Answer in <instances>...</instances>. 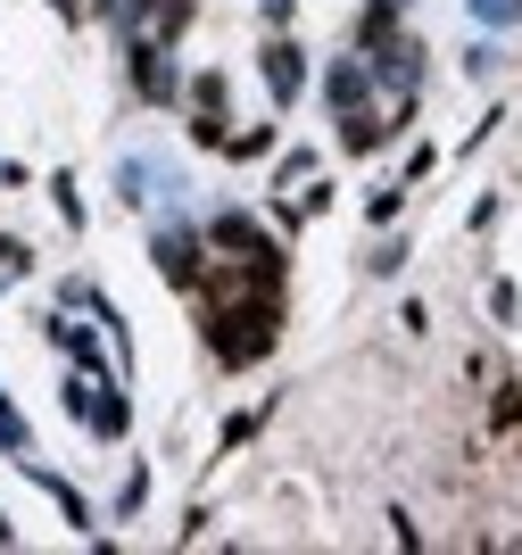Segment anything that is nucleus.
I'll list each match as a JSON object with an SVG mask.
<instances>
[{
    "label": "nucleus",
    "mask_w": 522,
    "mask_h": 555,
    "mask_svg": "<svg viewBox=\"0 0 522 555\" xmlns=\"http://www.w3.org/2000/svg\"><path fill=\"white\" fill-rule=\"evenodd\" d=\"M109 17L125 25V50H175L191 25V0H109Z\"/></svg>",
    "instance_id": "f257e3e1"
},
{
    "label": "nucleus",
    "mask_w": 522,
    "mask_h": 555,
    "mask_svg": "<svg viewBox=\"0 0 522 555\" xmlns=\"http://www.w3.org/2000/svg\"><path fill=\"white\" fill-rule=\"evenodd\" d=\"M266 92H273V108H291V100L307 92V50L282 42V34L266 42Z\"/></svg>",
    "instance_id": "f03ea898"
},
{
    "label": "nucleus",
    "mask_w": 522,
    "mask_h": 555,
    "mask_svg": "<svg viewBox=\"0 0 522 555\" xmlns=\"http://www.w3.org/2000/svg\"><path fill=\"white\" fill-rule=\"evenodd\" d=\"M200 266H207V249H200V232H182V224H166V232H158V274L175 282V291H191V282H200Z\"/></svg>",
    "instance_id": "7ed1b4c3"
},
{
    "label": "nucleus",
    "mask_w": 522,
    "mask_h": 555,
    "mask_svg": "<svg viewBox=\"0 0 522 555\" xmlns=\"http://www.w3.org/2000/svg\"><path fill=\"white\" fill-rule=\"evenodd\" d=\"M191 141H200V150H225V75H200V83H191Z\"/></svg>",
    "instance_id": "20e7f679"
},
{
    "label": "nucleus",
    "mask_w": 522,
    "mask_h": 555,
    "mask_svg": "<svg viewBox=\"0 0 522 555\" xmlns=\"http://www.w3.org/2000/svg\"><path fill=\"white\" fill-rule=\"evenodd\" d=\"M133 92H141V100H158V108H175L182 75H175V59H166V50H133Z\"/></svg>",
    "instance_id": "39448f33"
},
{
    "label": "nucleus",
    "mask_w": 522,
    "mask_h": 555,
    "mask_svg": "<svg viewBox=\"0 0 522 555\" xmlns=\"http://www.w3.org/2000/svg\"><path fill=\"white\" fill-rule=\"evenodd\" d=\"M50 340L67 348V357H75V365H84V373H100V340H91L84 324H67V315H50Z\"/></svg>",
    "instance_id": "423d86ee"
},
{
    "label": "nucleus",
    "mask_w": 522,
    "mask_h": 555,
    "mask_svg": "<svg viewBox=\"0 0 522 555\" xmlns=\"http://www.w3.org/2000/svg\"><path fill=\"white\" fill-rule=\"evenodd\" d=\"M225 150H232V158H266V150H273V125H250V133H225Z\"/></svg>",
    "instance_id": "0eeeda50"
},
{
    "label": "nucleus",
    "mask_w": 522,
    "mask_h": 555,
    "mask_svg": "<svg viewBox=\"0 0 522 555\" xmlns=\"http://www.w3.org/2000/svg\"><path fill=\"white\" fill-rule=\"evenodd\" d=\"M0 448L25 464V423H17V406H9V398H0Z\"/></svg>",
    "instance_id": "6e6552de"
},
{
    "label": "nucleus",
    "mask_w": 522,
    "mask_h": 555,
    "mask_svg": "<svg viewBox=\"0 0 522 555\" xmlns=\"http://www.w3.org/2000/svg\"><path fill=\"white\" fill-rule=\"evenodd\" d=\"M50 199H59V216H67V224H84V199H75V175H50Z\"/></svg>",
    "instance_id": "1a4fd4ad"
},
{
    "label": "nucleus",
    "mask_w": 522,
    "mask_h": 555,
    "mask_svg": "<svg viewBox=\"0 0 522 555\" xmlns=\"http://www.w3.org/2000/svg\"><path fill=\"white\" fill-rule=\"evenodd\" d=\"M514 423H522V382H506L498 390V431H514Z\"/></svg>",
    "instance_id": "9d476101"
},
{
    "label": "nucleus",
    "mask_w": 522,
    "mask_h": 555,
    "mask_svg": "<svg viewBox=\"0 0 522 555\" xmlns=\"http://www.w3.org/2000/svg\"><path fill=\"white\" fill-rule=\"evenodd\" d=\"M514 9H522V0H473V17H481V25H514Z\"/></svg>",
    "instance_id": "9b49d317"
},
{
    "label": "nucleus",
    "mask_w": 522,
    "mask_h": 555,
    "mask_svg": "<svg viewBox=\"0 0 522 555\" xmlns=\"http://www.w3.org/2000/svg\"><path fill=\"white\" fill-rule=\"evenodd\" d=\"M0 274H25V241H9V232H0Z\"/></svg>",
    "instance_id": "f8f14e48"
},
{
    "label": "nucleus",
    "mask_w": 522,
    "mask_h": 555,
    "mask_svg": "<svg viewBox=\"0 0 522 555\" xmlns=\"http://www.w3.org/2000/svg\"><path fill=\"white\" fill-rule=\"evenodd\" d=\"M257 9H266V17H273V25H282V17H291V0H257Z\"/></svg>",
    "instance_id": "ddd939ff"
},
{
    "label": "nucleus",
    "mask_w": 522,
    "mask_h": 555,
    "mask_svg": "<svg viewBox=\"0 0 522 555\" xmlns=\"http://www.w3.org/2000/svg\"><path fill=\"white\" fill-rule=\"evenodd\" d=\"M0 539H9V522H0Z\"/></svg>",
    "instance_id": "4468645a"
}]
</instances>
